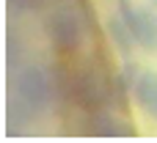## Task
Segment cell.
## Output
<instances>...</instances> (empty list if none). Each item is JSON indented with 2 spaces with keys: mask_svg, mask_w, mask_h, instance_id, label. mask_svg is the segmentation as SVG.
<instances>
[{
  "mask_svg": "<svg viewBox=\"0 0 157 143\" xmlns=\"http://www.w3.org/2000/svg\"><path fill=\"white\" fill-rule=\"evenodd\" d=\"M14 91H17V105L25 107L28 113H41L55 102L52 74L47 69H39V66H25L17 74Z\"/></svg>",
  "mask_w": 157,
  "mask_h": 143,
  "instance_id": "1",
  "label": "cell"
},
{
  "mask_svg": "<svg viewBox=\"0 0 157 143\" xmlns=\"http://www.w3.org/2000/svg\"><path fill=\"white\" fill-rule=\"evenodd\" d=\"M69 99L86 113L108 107L110 105V74L97 72V69H80L69 74Z\"/></svg>",
  "mask_w": 157,
  "mask_h": 143,
  "instance_id": "2",
  "label": "cell"
},
{
  "mask_svg": "<svg viewBox=\"0 0 157 143\" xmlns=\"http://www.w3.org/2000/svg\"><path fill=\"white\" fill-rule=\"evenodd\" d=\"M47 36L58 52H77L83 44V17L72 8H55L47 17Z\"/></svg>",
  "mask_w": 157,
  "mask_h": 143,
  "instance_id": "3",
  "label": "cell"
},
{
  "mask_svg": "<svg viewBox=\"0 0 157 143\" xmlns=\"http://www.w3.org/2000/svg\"><path fill=\"white\" fill-rule=\"evenodd\" d=\"M127 28L132 30L135 41L141 50L157 52V11L146 6H135L132 0H119V11H116Z\"/></svg>",
  "mask_w": 157,
  "mask_h": 143,
  "instance_id": "4",
  "label": "cell"
},
{
  "mask_svg": "<svg viewBox=\"0 0 157 143\" xmlns=\"http://www.w3.org/2000/svg\"><path fill=\"white\" fill-rule=\"evenodd\" d=\"M86 132L97 135V138H135V127L124 119H119L110 110H91L86 116Z\"/></svg>",
  "mask_w": 157,
  "mask_h": 143,
  "instance_id": "5",
  "label": "cell"
},
{
  "mask_svg": "<svg viewBox=\"0 0 157 143\" xmlns=\"http://www.w3.org/2000/svg\"><path fill=\"white\" fill-rule=\"evenodd\" d=\"M132 96L138 102V107L157 121V72H141L135 85H132Z\"/></svg>",
  "mask_w": 157,
  "mask_h": 143,
  "instance_id": "6",
  "label": "cell"
},
{
  "mask_svg": "<svg viewBox=\"0 0 157 143\" xmlns=\"http://www.w3.org/2000/svg\"><path fill=\"white\" fill-rule=\"evenodd\" d=\"M105 30H108V36H110V41H113V47H116L124 58H130V52H132V47H135L138 41H135L132 30L127 28V22L116 14V17H110V19L105 22Z\"/></svg>",
  "mask_w": 157,
  "mask_h": 143,
  "instance_id": "7",
  "label": "cell"
},
{
  "mask_svg": "<svg viewBox=\"0 0 157 143\" xmlns=\"http://www.w3.org/2000/svg\"><path fill=\"white\" fill-rule=\"evenodd\" d=\"M130 94H132V88L124 80V74L121 72L119 74H110V107L119 110V113L130 110Z\"/></svg>",
  "mask_w": 157,
  "mask_h": 143,
  "instance_id": "8",
  "label": "cell"
},
{
  "mask_svg": "<svg viewBox=\"0 0 157 143\" xmlns=\"http://www.w3.org/2000/svg\"><path fill=\"white\" fill-rule=\"evenodd\" d=\"M8 3H11V8L19 11V14H33V11H41L47 0H8Z\"/></svg>",
  "mask_w": 157,
  "mask_h": 143,
  "instance_id": "9",
  "label": "cell"
},
{
  "mask_svg": "<svg viewBox=\"0 0 157 143\" xmlns=\"http://www.w3.org/2000/svg\"><path fill=\"white\" fill-rule=\"evenodd\" d=\"M121 74H124V80H127V83H130V88H132V85H135V80H138V74H141V72H138V69H135V63H132V61H130V58H124V69H121Z\"/></svg>",
  "mask_w": 157,
  "mask_h": 143,
  "instance_id": "10",
  "label": "cell"
},
{
  "mask_svg": "<svg viewBox=\"0 0 157 143\" xmlns=\"http://www.w3.org/2000/svg\"><path fill=\"white\" fill-rule=\"evenodd\" d=\"M149 3H152V6H155V8H157V0H149Z\"/></svg>",
  "mask_w": 157,
  "mask_h": 143,
  "instance_id": "11",
  "label": "cell"
}]
</instances>
